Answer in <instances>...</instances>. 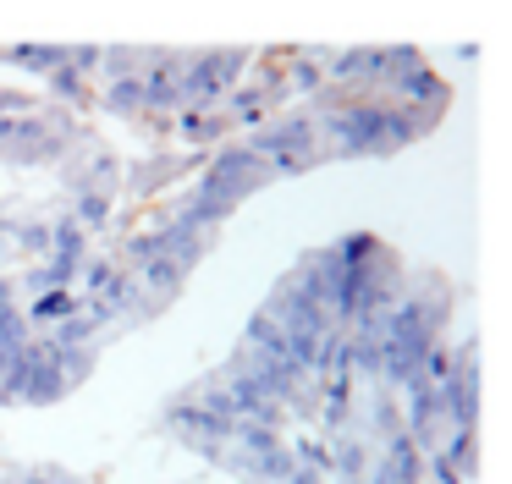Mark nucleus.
Wrapping results in <instances>:
<instances>
[{"label":"nucleus","instance_id":"f257e3e1","mask_svg":"<svg viewBox=\"0 0 512 484\" xmlns=\"http://www.w3.org/2000/svg\"><path fill=\"white\" fill-rule=\"evenodd\" d=\"M248 149L270 165V176H298V171H309V165L325 160L309 110H298V116H276V121H265V127H254Z\"/></svg>","mask_w":512,"mask_h":484},{"label":"nucleus","instance_id":"f03ea898","mask_svg":"<svg viewBox=\"0 0 512 484\" xmlns=\"http://www.w3.org/2000/svg\"><path fill=\"white\" fill-rule=\"evenodd\" d=\"M248 66V50H204L188 55V66H177V88H182V110H204L215 99H226L237 88Z\"/></svg>","mask_w":512,"mask_h":484},{"label":"nucleus","instance_id":"7ed1b4c3","mask_svg":"<svg viewBox=\"0 0 512 484\" xmlns=\"http://www.w3.org/2000/svg\"><path fill=\"white\" fill-rule=\"evenodd\" d=\"M199 182L221 187L226 198H237V204H243L248 193H259V187L276 182V176H270V165L259 160V154L248 149V143H226V149H215V154H210V165H204Z\"/></svg>","mask_w":512,"mask_h":484},{"label":"nucleus","instance_id":"20e7f679","mask_svg":"<svg viewBox=\"0 0 512 484\" xmlns=\"http://www.w3.org/2000/svg\"><path fill=\"white\" fill-rule=\"evenodd\" d=\"M210 237H215V231L193 226L188 215H171L160 231H149V242H155V253H160V259H171L177 270H188V275L199 270V259L210 253Z\"/></svg>","mask_w":512,"mask_h":484},{"label":"nucleus","instance_id":"39448f33","mask_svg":"<svg viewBox=\"0 0 512 484\" xmlns=\"http://www.w3.org/2000/svg\"><path fill=\"white\" fill-rule=\"evenodd\" d=\"M369 462H375V451H369L364 435H331V446H325V473H336V484L364 479Z\"/></svg>","mask_w":512,"mask_h":484},{"label":"nucleus","instance_id":"423d86ee","mask_svg":"<svg viewBox=\"0 0 512 484\" xmlns=\"http://www.w3.org/2000/svg\"><path fill=\"white\" fill-rule=\"evenodd\" d=\"M375 462H380V468H386L397 484H424V462H430V457H424V451L413 446L408 435H391L386 446H380Z\"/></svg>","mask_w":512,"mask_h":484},{"label":"nucleus","instance_id":"0eeeda50","mask_svg":"<svg viewBox=\"0 0 512 484\" xmlns=\"http://www.w3.org/2000/svg\"><path fill=\"white\" fill-rule=\"evenodd\" d=\"M23 314H28V325L56 330L67 314H78V292H72V286H45V292H34V303H28Z\"/></svg>","mask_w":512,"mask_h":484},{"label":"nucleus","instance_id":"6e6552de","mask_svg":"<svg viewBox=\"0 0 512 484\" xmlns=\"http://www.w3.org/2000/svg\"><path fill=\"white\" fill-rule=\"evenodd\" d=\"M67 220H72V226H83V231H100L105 220H111V193H105V187H78Z\"/></svg>","mask_w":512,"mask_h":484},{"label":"nucleus","instance_id":"1a4fd4ad","mask_svg":"<svg viewBox=\"0 0 512 484\" xmlns=\"http://www.w3.org/2000/svg\"><path fill=\"white\" fill-rule=\"evenodd\" d=\"M6 61H17L23 72L50 77L61 61H67V44H12V50H6Z\"/></svg>","mask_w":512,"mask_h":484},{"label":"nucleus","instance_id":"9d476101","mask_svg":"<svg viewBox=\"0 0 512 484\" xmlns=\"http://www.w3.org/2000/svg\"><path fill=\"white\" fill-rule=\"evenodd\" d=\"M369 435H380V446H386L391 435H402V407H397V391H386V385H380V391L369 396Z\"/></svg>","mask_w":512,"mask_h":484},{"label":"nucleus","instance_id":"9b49d317","mask_svg":"<svg viewBox=\"0 0 512 484\" xmlns=\"http://www.w3.org/2000/svg\"><path fill=\"white\" fill-rule=\"evenodd\" d=\"M105 110H111V116H138V110H144V77H111Z\"/></svg>","mask_w":512,"mask_h":484},{"label":"nucleus","instance_id":"f8f14e48","mask_svg":"<svg viewBox=\"0 0 512 484\" xmlns=\"http://www.w3.org/2000/svg\"><path fill=\"white\" fill-rule=\"evenodd\" d=\"M232 116L243 127H265V88H232Z\"/></svg>","mask_w":512,"mask_h":484},{"label":"nucleus","instance_id":"ddd939ff","mask_svg":"<svg viewBox=\"0 0 512 484\" xmlns=\"http://www.w3.org/2000/svg\"><path fill=\"white\" fill-rule=\"evenodd\" d=\"M34 336V325H28V314H23V303H0V341H12V347H23V341Z\"/></svg>","mask_w":512,"mask_h":484},{"label":"nucleus","instance_id":"4468645a","mask_svg":"<svg viewBox=\"0 0 512 484\" xmlns=\"http://www.w3.org/2000/svg\"><path fill=\"white\" fill-rule=\"evenodd\" d=\"M50 94L56 99H83V72H72V66L61 61L56 72H50Z\"/></svg>","mask_w":512,"mask_h":484},{"label":"nucleus","instance_id":"2eb2a0df","mask_svg":"<svg viewBox=\"0 0 512 484\" xmlns=\"http://www.w3.org/2000/svg\"><path fill=\"white\" fill-rule=\"evenodd\" d=\"M17 242H23V253L45 259V248H50V226H45V220H28V226H17Z\"/></svg>","mask_w":512,"mask_h":484},{"label":"nucleus","instance_id":"dca6fc26","mask_svg":"<svg viewBox=\"0 0 512 484\" xmlns=\"http://www.w3.org/2000/svg\"><path fill=\"white\" fill-rule=\"evenodd\" d=\"M320 83H325V66H314V61L292 66V88H298V94H320Z\"/></svg>","mask_w":512,"mask_h":484},{"label":"nucleus","instance_id":"f3484780","mask_svg":"<svg viewBox=\"0 0 512 484\" xmlns=\"http://www.w3.org/2000/svg\"><path fill=\"white\" fill-rule=\"evenodd\" d=\"M325 479H331V473H325V468H314V462H298V468L287 473V484H325Z\"/></svg>","mask_w":512,"mask_h":484},{"label":"nucleus","instance_id":"a211bd4d","mask_svg":"<svg viewBox=\"0 0 512 484\" xmlns=\"http://www.w3.org/2000/svg\"><path fill=\"white\" fill-rule=\"evenodd\" d=\"M45 473L50 468H17V473H6L0 484H45Z\"/></svg>","mask_w":512,"mask_h":484},{"label":"nucleus","instance_id":"6ab92c4d","mask_svg":"<svg viewBox=\"0 0 512 484\" xmlns=\"http://www.w3.org/2000/svg\"><path fill=\"white\" fill-rule=\"evenodd\" d=\"M17 352H23V347H12V341H0V385H6V374H12Z\"/></svg>","mask_w":512,"mask_h":484},{"label":"nucleus","instance_id":"aec40b11","mask_svg":"<svg viewBox=\"0 0 512 484\" xmlns=\"http://www.w3.org/2000/svg\"><path fill=\"white\" fill-rule=\"evenodd\" d=\"M0 303H12V281L6 275H0Z\"/></svg>","mask_w":512,"mask_h":484},{"label":"nucleus","instance_id":"412c9836","mask_svg":"<svg viewBox=\"0 0 512 484\" xmlns=\"http://www.w3.org/2000/svg\"><path fill=\"white\" fill-rule=\"evenodd\" d=\"M347 484H369V479H347Z\"/></svg>","mask_w":512,"mask_h":484}]
</instances>
